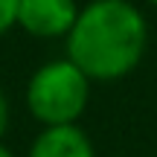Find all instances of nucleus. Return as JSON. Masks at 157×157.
<instances>
[{
	"label": "nucleus",
	"instance_id": "1",
	"mask_svg": "<svg viewBox=\"0 0 157 157\" xmlns=\"http://www.w3.org/2000/svg\"><path fill=\"white\" fill-rule=\"evenodd\" d=\"M64 44L67 58L90 82H117L143 61L148 26L131 0H90Z\"/></svg>",
	"mask_w": 157,
	"mask_h": 157
},
{
	"label": "nucleus",
	"instance_id": "2",
	"mask_svg": "<svg viewBox=\"0 0 157 157\" xmlns=\"http://www.w3.org/2000/svg\"><path fill=\"white\" fill-rule=\"evenodd\" d=\"M90 78L70 61L52 58L41 64L26 82V108L41 128L56 125H78L90 102Z\"/></svg>",
	"mask_w": 157,
	"mask_h": 157
},
{
	"label": "nucleus",
	"instance_id": "3",
	"mask_svg": "<svg viewBox=\"0 0 157 157\" xmlns=\"http://www.w3.org/2000/svg\"><path fill=\"white\" fill-rule=\"evenodd\" d=\"M82 6L76 0H21L17 3V26L32 38H67Z\"/></svg>",
	"mask_w": 157,
	"mask_h": 157
},
{
	"label": "nucleus",
	"instance_id": "4",
	"mask_svg": "<svg viewBox=\"0 0 157 157\" xmlns=\"http://www.w3.org/2000/svg\"><path fill=\"white\" fill-rule=\"evenodd\" d=\"M26 157H96V148L84 128L56 125V128H41Z\"/></svg>",
	"mask_w": 157,
	"mask_h": 157
},
{
	"label": "nucleus",
	"instance_id": "5",
	"mask_svg": "<svg viewBox=\"0 0 157 157\" xmlns=\"http://www.w3.org/2000/svg\"><path fill=\"white\" fill-rule=\"evenodd\" d=\"M17 3L21 0H0V38L12 26H17Z\"/></svg>",
	"mask_w": 157,
	"mask_h": 157
},
{
	"label": "nucleus",
	"instance_id": "6",
	"mask_svg": "<svg viewBox=\"0 0 157 157\" xmlns=\"http://www.w3.org/2000/svg\"><path fill=\"white\" fill-rule=\"evenodd\" d=\"M9 117H12L9 96H6V93H3V87H0V140H3V134L9 131Z\"/></svg>",
	"mask_w": 157,
	"mask_h": 157
},
{
	"label": "nucleus",
	"instance_id": "7",
	"mask_svg": "<svg viewBox=\"0 0 157 157\" xmlns=\"http://www.w3.org/2000/svg\"><path fill=\"white\" fill-rule=\"evenodd\" d=\"M0 157H15V154H12V151H9V146H6V143H3V140H0Z\"/></svg>",
	"mask_w": 157,
	"mask_h": 157
},
{
	"label": "nucleus",
	"instance_id": "8",
	"mask_svg": "<svg viewBox=\"0 0 157 157\" xmlns=\"http://www.w3.org/2000/svg\"><path fill=\"white\" fill-rule=\"evenodd\" d=\"M146 3H151V6H157V0H146Z\"/></svg>",
	"mask_w": 157,
	"mask_h": 157
}]
</instances>
